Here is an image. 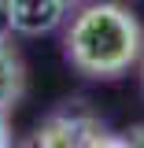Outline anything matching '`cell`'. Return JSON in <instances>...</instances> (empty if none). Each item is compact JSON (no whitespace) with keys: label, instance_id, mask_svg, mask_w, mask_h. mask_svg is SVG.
<instances>
[{"label":"cell","instance_id":"cell-1","mask_svg":"<svg viewBox=\"0 0 144 148\" xmlns=\"http://www.w3.org/2000/svg\"><path fill=\"white\" fill-rule=\"evenodd\" d=\"M144 56V30L122 4H85L67 30V59L85 78H118Z\"/></svg>","mask_w":144,"mask_h":148},{"label":"cell","instance_id":"cell-2","mask_svg":"<svg viewBox=\"0 0 144 148\" xmlns=\"http://www.w3.org/2000/svg\"><path fill=\"white\" fill-rule=\"evenodd\" d=\"M100 133H104V126L89 111H59L52 119H44L22 141V148H89Z\"/></svg>","mask_w":144,"mask_h":148},{"label":"cell","instance_id":"cell-3","mask_svg":"<svg viewBox=\"0 0 144 148\" xmlns=\"http://www.w3.org/2000/svg\"><path fill=\"white\" fill-rule=\"evenodd\" d=\"M63 4L59 0H11L8 4V22L15 34H26V37H37V34H48L59 26L63 18Z\"/></svg>","mask_w":144,"mask_h":148},{"label":"cell","instance_id":"cell-4","mask_svg":"<svg viewBox=\"0 0 144 148\" xmlns=\"http://www.w3.org/2000/svg\"><path fill=\"white\" fill-rule=\"evenodd\" d=\"M22 85H26L22 59H18V52L8 45V37H0V111H8V108L18 104Z\"/></svg>","mask_w":144,"mask_h":148},{"label":"cell","instance_id":"cell-5","mask_svg":"<svg viewBox=\"0 0 144 148\" xmlns=\"http://www.w3.org/2000/svg\"><path fill=\"white\" fill-rule=\"evenodd\" d=\"M122 145L126 148H144V126H133L129 133H122Z\"/></svg>","mask_w":144,"mask_h":148},{"label":"cell","instance_id":"cell-6","mask_svg":"<svg viewBox=\"0 0 144 148\" xmlns=\"http://www.w3.org/2000/svg\"><path fill=\"white\" fill-rule=\"evenodd\" d=\"M89 148H126V145H122V137H111V133H100V137H96V141H92Z\"/></svg>","mask_w":144,"mask_h":148},{"label":"cell","instance_id":"cell-7","mask_svg":"<svg viewBox=\"0 0 144 148\" xmlns=\"http://www.w3.org/2000/svg\"><path fill=\"white\" fill-rule=\"evenodd\" d=\"M0 148H11V130H8V111H0Z\"/></svg>","mask_w":144,"mask_h":148},{"label":"cell","instance_id":"cell-8","mask_svg":"<svg viewBox=\"0 0 144 148\" xmlns=\"http://www.w3.org/2000/svg\"><path fill=\"white\" fill-rule=\"evenodd\" d=\"M8 4H11V0H0V37H8V30H11V22H8Z\"/></svg>","mask_w":144,"mask_h":148},{"label":"cell","instance_id":"cell-9","mask_svg":"<svg viewBox=\"0 0 144 148\" xmlns=\"http://www.w3.org/2000/svg\"><path fill=\"white\" fill-rule=\"evenodd\" d=\"M59 4H63V8H67V11H70V8H81V4H85V0H59Z\"/></svg>","mask_w":144,"mask_h":148},{"label":"cell","instance_id":"cell-10","mask_svg":"<svg viewBox=\"0 0 144 148\" xmlns=\"http://www.w3.org/2000/svg\"><path fill=\"white\" fill-rule=\"evenodd\" d=\"M141 85H144V63H141Z\"/></svg>","mask_w":144,"mask_h":148}]
</instances>
